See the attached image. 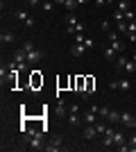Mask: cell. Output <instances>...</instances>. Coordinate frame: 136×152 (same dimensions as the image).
I'll return each mask as SVG.
<instances>
[{
    "label": "cell",
    "mask_w": 136,
    "mask_h": 152,
    "mask_svg": "<svg viewBox=\"0 0 136 152\" xmlns=\"http://www.w3.org/2000/svg\"><path fill=\"white\" fill-rule=\"evenodd\" d=\"M109 89L111 91H129L132 89V82H129V80H125V77H123V80H111Z\"/></svg>",
    "instance_id": "cell-1"
},
{
    "label": "cell",
    "mask_w": 136,
    "mask_h": 152,
    "mask_svg": "<svg viewBox=\"0 0 136 152\" xmlns=\"http://www.w3.org/2000/svg\"><path fill=\"white\" fill-rule=\"evenodd\" d=\"M97 116H100V114H97V107H89V109L84 111V116H82V118H84L86 125H95V123H97Z\"/></svg>",
    "instance_id": "cell-2"
},
{
    "label": "cell",
    "mask_w": 136,
    "mask_h": 152,
    "mask_svg": "<svg viewBox=\"0 0 136 152\" xmlns=\"http://www.w3.org/2000/svg\"><path fill=\"white\" fill-rule=\"evenodd\" d=\"M14 16H16V18H18L25 27H34V18L25 12V9H23V12H14Z\"/></svg>",
    "instance_id": "cell-3"
},
{
    "label": "cell",
    "mask_w": 136,
    "mask_h": 152,
    "mask_svg": "<svg viewBox=\"0 0 136 152\" xmlns=\"http://www.w3.org/2000/svg\"><path fill=\"white\" fill-rule=\"evenodd\" d=\"M113 132H116V129H113V127H107V132L102 134V148H111L113 145Z\"/></svg>",
    "instance_id": "cell-4"
},
{
    "label": "cell",
    "mask_w": 136,
    "mask_h": 152,
    "mask_svg": "<svg viewBox=\"0 0 136 152\" xmlns=\"http://www.w3.org/2000/svg\"><path fill=\"white\" fill-rule=\"evenodd\" d=\"M55 5H61L66 12H75L79 2H77V0H55Z\"/></svg>",
    "instance_id": "cell-5"
},
{
    "label": "cell",
    "mask_w": 136,
    "mask_h": 152,
    "mask_svg": "<svg viewBox=\"0 0 136 152\" xmlns=\"http://www.w3.org/2000/svg\"><path fill=\"white\" fill-rule=\"evenodd\" d=\"M120 123H123L125 127H136V118L129 111H123V114H120Z\"/></svg>",
    "instance_id": "cell-6"
},
{
    "label": "cell",
    "mask_w": 136,
    "mask_h": 152,
    "mask_svg": "<svg viewBox=\"0 0 136 152\" xmlns=\"http://www.w3.org/2000/svg\"><path fill=\"white\" fill-rule=\"evenodd\" d=\"M41 59H43V52L36 50V48H34L32 52H27V61H30V64H39Z\"/></svg>",
    "instance_id": "cell-7"
},
{
    "label": "cell",
    "mask_w": 136,
    "mask_h": 152,
    "mask_svg": "<svg viewBox=\"0 0 136 152\" xmlns=\"http://www.w3.org/2000/svg\"><path fill=\"white\" fill-rule=\"evenodd\" d=\"M43 150H48V152H57V150H61V139H52L48 145H43Z\"/></svg>",
    "instance_id": "cell-8"
},
{
    "label": "cell",
    "mask_w": 136,
    "mask_h": 152,
    "mask_svg": "<svg viewBox=\"0 0 136 152\" xmlns=\"http://www.w3.org/2000/svg\"><path fill=\"white\" fill-rule=\"evenodd\" d=\"M84 52H86V45H84V43H77V41H75V45L71 48V55H73V57H82Z\"/></svg>",
    "instance_id": "cell-9"
},
{
    "label": "cell",
    "mask_w": 136,
    "mask_h": 152,
    "mask_svg": "<svg viewBox=\"0 0 136 152\" xmlns=\"http://www.w3.org/2000/svg\"><path fill=\"white\" fill-rule=\"evenodd\" d=\"M82 136H84L86 141L95 139V136H97V129H95V125H89V127H84V132H82Z\"/></svg>",
    "instance_id": "cell-10"
},
{
    "label": "cell",
    "mask_w": 136,
    "mask_h": 152,
    "mask_svg": "<svg viewBox=\"0 0 136 152\" xmlns=\"http://www.w3.org/2000/svg\"><path fill=\"white\" fill-rule=\"evenodd\" d=\"M107 123H111V125H118V123H120V111L111 109V111H109V116H107Z\"/></svg>",
    "instance_id": "cell-11"
},
{
    "label": "cell",
    "mask_w": 136,
    "mask_h": 152,
    "mask_svg": "<svg viewBox=\"0 0 136 152\" xmlns=\"http://www.w3.org/2000/svg\"><path fill=\"white\" fill-rule=\"evenodd\" d=\"M14 32H2V34H0V43L2 45H7V43H14Z\"/></svg>",
    "instance_id": "cell-12"
},
{
    "label": "cell",
    "mask_w": 136,
    "mask_h": 152,
    "mask_svg": "<svg viewBox=\"0 0 136 152\" xmlns=\"http://www.w3.org/2000/svg\"><path fill=\"white\" fill-rule=\"evenodd\" d=\"M84 121V118H79V114H73V111H68V123H71L73 127H79V123Z\"/></svg>",
    "instance_id": "cell-13"
},
{
    "label": "cell",
    "mask_w": 136,
    "mask_h": 152,
    "mask_svg": "<svg viewBox=\"0 0 136 152\" xmlns=\"http://www.w3.org/2000/svg\"><path fill=\"white\" fill-rule=\"evenodd\" d=\"M116 57H118V52L113 50V48H104V59H107V61H116Z\"/></svg>",
    "instance_id": "cell-14"
},
{
    "label": "cell",
    "mask_w": 136,
    "mask_h": 152,
    "mask_svg": "<svg viewBox=\"0 0 136 152\" xmlns=\"http://www.w3.org/2000/svg\"><path fill=\"white\" fill-rule=\"evenodd\" d=\"M123 143H125V134L116 129V132H113V145L118 148V145H123Z\"/></svg>",
    "instance_id": "cell-15"
},
{
    "label": "cell",
    "mask_w": 136,
    "mask_h": 152,
    "mask_svg": "<svg viewBox=\"0 0 136 152\" xmlns=\"http://www.w3.org/2000/svg\"><path fill=\"white\" fill-rule=\"evenodd\" d=\"M116 9L125 14L127 9H132V7H129V2H127V0H116Z\"/></svg>",
    "instance_id": "cell-16"
},
{
    "label": "cell",
    "mask_w": 136,
    "mask_h": 152,
    "mask_svg": "<svg viewBox=\"0 0 136 152\" xmlns=\"http://www.w3.org/2000/svg\"><path fill=\"white\" fill-rule=\"evenodd\" d=\"M125 73H136V61L134 59H127V64H125Z\"/></svg>",
    "instance_id": "cell-17"
},
{
    "label": "cell",
    "mask_w": 136,
    "mask_h": 152,
    "mask_svg": "<svg viewBox=\"0 0 136 152\" xmlns=\"http://www.w3.org/2000/svg\"><path fill=\"white\" fill-rule=\"evenodd\" d=\"M125 64H127V57H125V55H118V57H116V68H118V70H123V68H125Z\"/></svg>",
    "instance_id": "cell-18"
},
{
    "label": "cell",
    "mask_w": 136,
    "mask_h": 152,
    "mask_svg": "<svg viewBox=\"0 0 136 152\" xmlns=\"http://www.w3.org/2000/svg\"><path fill=\"white\" fill-rule=\"evenodd\" d=\"M57 114H59V116H66V114H68V107H66V102H64V100H59V104H57Z\"/></svg>",
    "instance_id": "cell-19"
},
{
    "label": "cell",
    "mask_w": 136,
    "mask_h": 152,
    "mask_svg": "<svg viewBox=\"0 0 136 152\" xmlns=\"http://www.w3.org/2000/svg\"><path fill=\"white\" fill-rule=\"evenodd\" d=\"M7 70H9V68H5V64H2V66H0V82H2V86H5V80L9 77V73H7Z\"/></svg>",
    "instance_id": "cell-20"
},
{
    "label": "cell",
    "mask_w": 136,
    "mask_h": 152,
    "mask_svg": "<svg viewBox=\"0 0 136 152\" xmlns=\"http://www.w3.org/2000/svg\"><path fill=\"white\" fill-rule=\"evenodd\" d=\"M116 25H118L120 34H127V20H116Z\"/></svg>",
    "instance_id": "cell-21"
},
{
    "label": "cell",
    "mask_w": 136,
    "mask_h": 152,
    "mask_svg": "<svg viewBox=\"0 0 136 152\" xmlns=\"http://www.w3.org/2000/svg\"><path fill=\"white\" fill-rule=\"evenodd\" d=\"M109 111H111V109H109V107H104V104H102V107H97V114H100V118H104V121H107Z\"/></svg>",
    "instance_id": "cell-22"
},
{
    "label": "cell",
    "mask_w": 136,
    "mask_h": 152,
    "mask_svg": "<svg viewBox=\"0 0 136 152\" xmlns=\"http://www.w3.org/2000/svg\"><path fill=\"white\" fill-rule=\"evenodd\" d=\"M127 34H136V18L127 20Z\"/></svg>",
    "instance_id": "cell-23"
},
{
    "label": "cell",
    "mask_w": 136,
    "mask_h": 152,
    "mask_svg": "<svg viewBox=\"0 0 136 152\" xmlns=\"http://www.w3.org/2000/svg\"><path fill=\"white\" fill-rule=\"evenodd\" d=\"M20 48H23L25 52H32V50H34V43H32V41H23V45H20Z\"/></svg>",
    "instance_id": "cell-24"
},
{
    "label": "cell",
    "mask_w": 136,
    "mask_h": 152,
    "mask_svg": "<svg viewBox=\"0 0 136 152\" xmlns=\"http://www.w3.org/2000/svg\"><path fill=\"white\" fill-rule=\"evenodd\" d=\"M43 9H45V12H52V9H55V0H45V2H43Z\"/></svg>",
    "instance_id": "cell-25"
},
{
    "label": "cell",
    "mask_w": 136,
    "mask_h": 152,
    "mask_svg": "<svg viewBox=\"0 0 136 152\" xmlns=\"http://www.w3.org/2000/svg\"><path fill=\"white\" fill-rule=\"evenodd\" d=\"M93 93V77H86V95Z\"/></svg>",
    "instance_id": "cell-26"
},
{
    "label": "cell",
    "mask_w": 136,
    "mask_h": 152,
    "mask_svg": "<svg viewBox=\"0 0 136 152\" xmlns=\"http://www.w3.org/2000/svg\"><path fill=\"white\" fill-rule=\"evenodd\" d=\"M127 148H129L132 152H136V134H134V136H132V139H129V143H127Z\"/></svg>",
    "instance_id": "cell-27"
},
{
    "label": "cell",
    "mask_w": 136,
    "mask_h": 152,
    "mask_svg": "<svg viewBox=\"0 0 136 152\" xmlns=\"http://www.w3.org/2000/svg\"><path fill=\"white\" fill-rule=\"evenodd\" d=\"M134 18H136L134 9H127V12H125V20H134Z\"/></svg>",
    "instance_id": "cell-28"
},
{
    "label": "cell",
    "mask_w": 136,
    "mask_h": 152,
    "mask_svg": "<svg viewBox=\"0 0 136 152\" xmlns=\"http://www.w3.org/2000/svg\"><path fill=\"white\" fill-rule=\"evenodd\" d=\"M84 45H86V48H93V45H95V41H93V39H89V37H86V39H84Z\"/></svg>",
    "instance_id": "cell-29"
},
{
    "label": "cell",
    "mask_w": 136,
    "mask_h": 152,
    "mask_svg": "<svg viewBox=\"0 0 136 152\" xmlns=\"http://www.w3.org/2000/svg\"><path fill=\"white\" fill-rule=\"evenodd\" d=\"M39 2H41V0H27V5H30V7H36Z\"/></svg>",
    "instance_id": "cell-30"
},
{
    "label": "cell",
    "mask_w": 136,
    "mask_h": 152,
    "mask_svg": "<svg viewBox=\"0 0 136 152\" xmlns=\"http://www.w3.org/2000/svg\"><path fill=\"white\" fill-rule=\"evenodd\" d=\"M95 5H97V7H102V5H107V0H95Z\"/></svg>",
    "instance_id": "cell-31"
},
{
    "label": "cell",
    "mask_w": 136,
    "mask_h": 152,
    "mask_svg": "<svg viewBox=\"0 0 136 152\" xmlns=\"http://www.w3.org/2000/svg\"><path fill=\"white\" fill-rule=\"evenodd\" d=\"M77 2H79V5H86V2H89V0H77Z\"/></svg>",
    "instance_id": "cell-32"
},
{
    "label": "cell",
    "mask_w": 136,
    "mask_h": 152,
    "mask_svg": "<svg viewBox=\"0 0 136 152\" xmlns=\"http://www.w3.org/2000/svg\"><path fill=\"white\" fill-rule=\"evenodd\" d=\"M107 5H113V0H107Z\"/></svg>",
    "instance_id": "cell-33"
},
{
    "label": "cell",
    "mask_w": 136,
    "mask_h": 152,
    "mask_svg": "<svg viewBox=\"0 0 136 152\" xmlns=\"http://www.w3.org/2000/svg\"><path fill=\"white\" fill-rule=\"evenodd\" d=\"M41 2H45V0H41Z\"/></svg>",
    "instance_id": "cell-34"
}]
</instances>
